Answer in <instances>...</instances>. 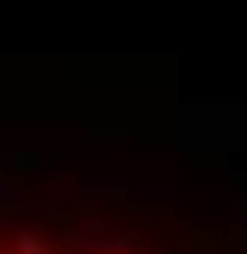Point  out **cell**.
<instances>
[{
    "instance_id": "obj_1",
    "label": "cell",
    "mask_w": 247,
    "mask_h": 254,
    "mask_svg": "<svg viewBox=\"0 0 247 254\" xmlns=\"http://www.w3.org/2000/svg\"><path fill=\"white\" fill-rule=\"evenodd\" d=\"M57 146H6L0 153V178H26V172H51Z\"/></svg>"
},
{
    "instance_id": "obj_2",
    "label": "cell",
    "mask_w": 247,
    "mask_h": 254,
    "mask_svg": "<svg viewBox=\"0 0 247 254\" xmlns=\"http://www.w3.org/2000/svg\"><path fill=\"white\" fill-rule=\"evenodd\" d=\"M6 254H63V248L45 235V229H13V248Z\"/></svg>"
},
{
    "instance_id": "obj_3",
    "label": "cell",
    "mask_w": 247,
    "mask_h": 254,
    "mask_svg": "<svg viewBox=\"0 0 247 254\" xmlns=\"http://www.w3.org/2000/svg\"><path fill=\"white\" fill-rule=\"evenodd\" d=\"M121 140H127V127H114V121L108 127H83V146H121Z\"/></svg>"
}]
</instances>
